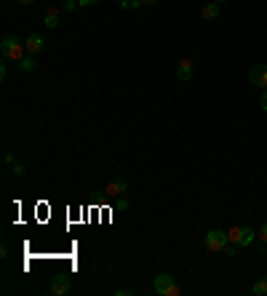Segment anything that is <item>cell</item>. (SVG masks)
<instances>
[{
    "label": "cell",
    "instance_id": "cell-3",
    "mask_svg": "<svg viewBox=\"0 0 267 296\" xmlns=\"http://www.w3.org/2000/svg\"><path fill=\"white\" fill-rule=\"evenodd\" d=\"M230 243V235L222 232V230H208L206 238H203V245L208 251H225V245Z\"/></svg>",
    "mask_w": 267,
    "mask_h": 296
},
{
    "label": "cell",
    "instance_id": "cell-19",
    "mask_svg": "<svg viewBox=\"0 0 267 296\" xmlns=\"http://www.w3.org/2000/svg\"><path fill=\"white\" fill-rule=\"evenodd\" d=\"M78 8V0H64V11H75Z\"/></svg>",
    "mask_w": 267,
    "mask_h": 296
},
{
    "label": "cell",
    "instance_id": "cell-24",
    "mask_svg": "<svg viewBox=\"0 0 267 296\" xmlns=\"http://www.w3.org/2000/svg\"><path fill=\"white\" fill-rule=\"evenodd\" d=\"M144 3H147V6H155V3H160V0H144Z\"/></svg>",
    "mask_w": 267,
    "mask_h": 296
},
{
    "label": "cell",
    "instance_id": "cell-13",
    "mask_svg": "<svg viewBox=\"0 0 267 296\" xmlns=\"http://www.w3.org/2000/svg\"><path fill=\"white\" fill-rule=\"evenodd\" d=\"M139 6H144V0H120V8L123 11H134Z\"/></svg>",
    "mask_w": 267,
    "mask_h": 296
},
{
    "label": "cell",
    "instance_id": "cell-21",
    "mask_svg": "<svg viewBox=\"0 0 267 296\" xmlns=\"http://www.w3.org/2000/svg\"><path fill=\"white\" fill-rule=\"evenodd\" d=\"M115 208H118V211H126V208H129V200H126V198H120V200H118V206H115Z\"/></svg>",
    "mask_w": 267,
    "mask_h": 296
},
{
    "label": "cell",
    "instance_id": "cell-2",
    "mask_svg": "<svg viewBox=\"0 0 267 296\" xmlns=\"http://www.w3.org/2000/svg\"><path fill=\"white\" fill-rule=\"evenodd\" d=\"M153 291L158 293V296H179V286H177V280H174L171 275H155V280H153Z\"/></svg>",
    "mask_w": 267,
    "mask_h": 296
},
{
    "label": "cell",
    "instance_id": "cell-5",
    "mask_svg": "<svg viewBox=\"0 0 267 296\" xmlns=\"http://www.w3.org/2000/svg\"><path fill=\"white\" fill-rule=\"evenodd\" d=\"M249 83H251V86H259V88H267V64H257V67H251V72H249Z\"/></svg>",
    "mask_w": 267,
    "mask_h": 296
},
{
    "label": "cell",
    "instance_id": "cell-1",
    "mask_svg": "<svg viewBox=\"0 0 267 296\" xmlns=\"http://www.w3.org/2000/svg\"><path fill=\"white\" fill-rule=\"evenodd\" d=\"M0 54H3V59H11V62H21L27 54L25 43H21L16 35H6L3 43H0Z\"/></svg>",
    "mask_w": 267,
    "mask_h": 296
},
{
    "label": "cell",
    "instance_id": "cell-10",
    "mask_svg": "<svg viewBox=\"0 0 267 296\" xmlns=\"http://www.w3.org/2000/svg\"><path fill=\"white\" fill-rule=\"evenodd\" d=\"M43 24L48 27V30H56V27H59V11H56V8H48V11H45Z\"/></svg>",
    "mask_w": 267,
    "mask_h": 296
},
{
    "label": "cell",
    "instance_id": "cell-11",
    "mask_svg": "<svg viewBox=\"0 0 267 296\" xmlns=\"http://www.w3.org/2000/svg\"><path fill=\"white\" fill-rule=\"evenodd\" d=\"M201 14H203V19H216L219 16V3H206Z\"/></svg>",
    "mask_w": 267,
    "mask_h": 296
},
{
    "label": "cell",
    "instance_id": "cell-20",
    "mask_svg": "<svg viewBox=\"0 0 267 296\" xmlns=\"http://www.w3.org/2000/svg\"><path fill=\"white\" fill-rule=\"evenodd\" d=\"M259 104H262V110L267 112V88L262 91V96H259Z\"/></svg>",
    "mask_w": 267,
    "mask_h": 296
},
{
    "label": "cell",
    "instance_id": "cell-6",
    "mask_svg": "<svg viewBox=\"0 0 267 296\" xmlns=\"http://www.w3.org/2000/svg\"><path fill=\"white\" fill-rule=\"evenodd\" d=\"M126 189H129V182H126L123 176H118V179H112L107 187H104V192H107L110 198H120V195L126 192Z\"/></svg>",
    "mask_w": 267,
    "mask_h": 296
},
{
    "label": "cell",
    "instance_id": "cell-12",
    "mask_svg": "<svg viewBox=\"0 0 267 296\" xmlns=\"http://www.w3.org/2000/svg\"><path fill=\"white\" fill-rule=\"evenodd\" d=\"M16 64H19L21 72H35V59H32V54H27V56L21 59V62H16Z\"/></svg>",
    "mask_w": 267,
    "mask_h": 296
},
{
    "label": "cell",
    "instance_id": "cell-23",
    "mask_svg": "<svg viewBox=\"0 0 267 296\" xmlns=\"http://www.w3.org/2000/svg\"><path fill=\"white\" fill-rule=\"evenodd\" d=\"M118 296H131V288H118Z\"/></svg>",
    "mask_w": 267,
    "mask_h": 296
},
{
    "label": "cell",
    "instance_id": "cell-18",
    "mask_svg": "<svg viewBox=\"0 0 267 296\" xmlns=\"http://www.w3.org/2000/svg\"><path fill=\"white\" fill-rule=\"evenodd\" d=\"M96 3H99V0H78L80 8H91V6H96Z\"/></svg>",
    "mask_w": 267,
    "mask_h": 296
},
{
    "label": "cell",
    "instance_id": "cell-17",
    "mask_svg": "<svg viewBox=\"0 0 267 296\" xmlns=\"http://www.w3.org/2000/svg\"><path fill=\"white\" fill-rule=\"evenodd\" d=\"M257 235H259V240H262V243H267V221L259 227V232H257Z\"/></svg>",
    "mask_w": 267,
    "mask_h": 296
},
{
    "label": "cell",
    "instance_id": "cell-14",
    "mask_svg": "<svg viewBox=\"0 0 267 296\" xmlns=\"http://www.w3.org/2000/svg\"><path fill=\"white\" fill-rule=\"evenodd\" d=\"M254 293H257V296H264L267 293V278L264 280H257V283H254V288H251Z\"/></svg>",
    "mask_w": 267,
    "mask_h": 296
},
{
    "label": "cell",
    "instance_id": "cell-22",
    "mask_svg": "<svg viewBox=\"0 0 267 296\" xmlns=\"http://www.w3.org/2000/svg\"><path fill=\"white\" fill-rule=\"evenodd\" d=\"M6 75H8V67L0 64V80H6Z\"/></svg>",
    "mask_w": 267,
    "mask_h": 296
},
{
    "label": "cell",
    "instance_id": "cell-26",
    "mask_svg": "<svg viewBox=\"0 0 267 296\" xmlns=\"http://www.w3.org/2000/svg\"><path fill=\"white\" fill-rule=\"evenodd\" d=\"M214 3H222V0H214Z\"/></svg>",
    "mask_w": 267,
    "mask_h": 296
},
{
    "label": "cell",
    "instance_id": "cell-4",
    "mask_svg": "<svg viewBox=\"0 0 267 296\" xmlns=\"http://www.w3.org/2000/svg\"><path fill=\"white\" fill-rule=\"evenodd\" d=\"M227 235H230V243H235L238 248L251 245V243H254V238H257V232H254L251 227H233Z\"/></svg>",
    "mask_w": 267,
    "mask_h": 296
},
{
    "label": "cell",
    "instance_id": "cell-8",
    "mask_svg": "<svg viewBox=\"0 0 267 296\" xmlns=\"http://www.w3.org/2000/svg\"><path fill=\"white\" fill-rule=\"evenodd\" d=\"M43 45H45V40H43V35H38V32H32L30 38L25 40V48H27V54H40L43 51Z\"/></svg>",
    "mask_w": 267,
    "mask_h": 296
},
{
    "label": "cell",
    "instance_id": "cell-25",
    "mask_svg": "<svg viewBox=\"0 0 267 296\" xmlns=\"http://www.w3.org/2000/svg\"><path fill=\"white\" fill-rule=\"evenodd\" d=\"M16 3H21V6H30V3H32V0H16Z\"/></svg>",
    "mask_w": 267,
    "mask_h": 296
},
{
    "label": "cell",
    "instance_id": "cell-16",
    "mask_svg": "<svg viewBox=\"0 0 267 296\" xmlns=\"http://www.w3.org/2000/svg\"><path fill=\"white\" fill-rule=\"evenodd\" d=\"M235 251H238L235 243H227V245H225V254H227V256H235Z\"/></svg>",
    "mask_w": 267,
    "mask_h": 296
},
{
    "label": "cell",
    "instance_id": "cell-7",
    "mask_svg": "<svg viewBox=\"0 0 267 296\" xmlns=\"http://www.w3.org/2000/svg\"><path fill=\"white\" fill-rule=\"evenodd\" d=\"M69 288H72V280H69L67 275H56L51 280V293H69Z\"/></svg>",
    "mask_w": 267,
    "mask_h": 296
},
{
    "label": "cell",
    "instance_id": "cell-9",
    "mask_svg": "<svg viewBox=\"0 0 267 296\" xmlns=\"http://www.w3.org/2000/svg\"><path fill=\"white\" fill-rule=\"evenodd\" d=\"M177 78L179 80H190L192 78V62L190 59H182V62L177 64Z\"/></svg>",
    "mask_w": 267,
    "mask_h": 296
},
{
    "label": "cell",
    "instance_id": "cell-15",
    "mask_svg": "<svg viewBox=\"0 0 267 296\" xmlns=\"http://www.w3.org/2000/svg\"><path fill=\"white\" fill-rule=\"evenodd\" d=\"M11 171H14V176L19 179V176H25V165H21V163H14V168H11Z\"/></svg>",
    "mask_w": 267,
    "mask_h": 296
}]
</instances>
